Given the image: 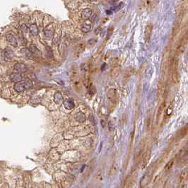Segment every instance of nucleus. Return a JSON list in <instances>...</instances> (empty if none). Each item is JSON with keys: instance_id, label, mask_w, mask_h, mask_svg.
<instances>
[{"instance_id": "1", "label": "nucleus", "mask_w": 188, "mask_h": 188, "mask_svg": "<svg viewBox=\"0 0 188 188\" xmlns=\"http://www.w3.org/2000/svg\"><path fill=\"white\" fill-rule=\"evenodd\" d=\"M33 86V83L30 80H24L20 81L16 83L14 86V89L17 92H22L25 89L30 88Z\"/></svg>"}, {"instance_id": "2", "label": "nucleus", "mask_w": 188, "mask_h": 188, "mask_svg": "<svg viewBox=\"0 0 188 188\" xmlns=\"http://www.w3.org/2000/svg\"><path fill=\"white\" fill-rule=\"evenodd\" d=\"M152 29H153V25L151 23H150L149 24H148L146 26V28H145V39H146V41L148 42L150 39V37H151V33H152Z\"/></svg>"}, {"instance_id": "3", "label": "nucleus", "mask_w": 188, "mask_h": 188, "mask_svg": "<svg viewBox=\"0 0 188 188\" xmlns=\"http://www.w3.org/2000/svg\"><path fill=\"white\" fill-rule=\"evenodd\" d=\"M157 95L158 96L162 97L164 95L165 90V84L164 83H163L162 81H159L158 83V88H157Z\"/></svg>"}, {"instance_id": "4", "label": "nucleus", "mask_w": 188, "mask_h": 188, "mask_svg": "<svg viewBox=\"0 0 188 188\" xmlns=\"http://www.w3.org/2000/svg\"><path fill=\"white\" fill-rule=\"evenodd\" d=\"M120 71H121V66L119 65L114 66L111 70V77L112 78H116L119 75Z\"/></svg>"}, {"instance_id": "5", "label": "nucleus", "mask_w": 188, "mask_h": 188, "mask_svg": "<svg viewBox=\"0 0 188 188\" xmlns=\"http://www.w3.org/2000/svg\"><path fill=\"white\" fill-rule=\"evenodd\" d=\"M10 80L13 82H19L22 81V75L20 73H13L10 75Z\"/></svg>"}, {"instance_id": "6", "label": "nucleus", "mask_w": 188, "mask_h": 188, "mask_svg": "<svg viewBox=\"0 0 188 188\" xmlns=\"http://www.w3.org/2000/svg\"><path fill=\"white\" fill-rule=\"evenodd\" d=\"M64 106L66 110H71L74 107L75 105L72 99L68 98L64 101Z\"/></svg>"}, {"instance_id": "7", "label": "nucleus", "mask_w": 188, "mask_h": 188, "mask_svg": "<svg viewBox=\"0 0 188 188\" xmlns=\"http://www.w3.org/2000/svg\"><path fill=\"white\" fill-rule=\"evenodd\" d=\"M14 69L18 72H25L27 71V66L21 63H18L14 65Z\"/></svg>"}, {"instance_id": "8", "label": "nucleus", "mask_w": 188, "mask_h": 188, "mask_svg": "<svg viewBox=\"0 0 188 188\" xmlns=\"http://www.w3.org/2000/svg\"><path fill=\"white\" fill-rule=\"evenodd\" d=\"M132 74V70L131 68H129L127 70H126L125 73H124V77H123V83L125 85V83H127L128 82V81L129 80Z\"/></svg>"}, {"instance_id": "9", "label": "nucleus", "mask_w": 188, "mask_h": 188, "mask_svg": "<svg viewBox=\"0 0 188 188\" xmlns=\"http://www.w3.org/2000/svg\"><path fill=\"white\" fill-rule=\"evenodd\" d=\"M54 101L57 105H60L63 102V97H62V95L60 92L55 93V94L54 95Z\"/></svg>"}, {"instance_id": "10", "label": "nucleus", "mask_w": 188, "mask_h": 188, "mask_svg": "<svg viewBox=\"0 0 188 188\" xmlns=\"http://www.w3.org/2000/svg\"><path fill=\"white\" fill-rule=\"evenodd\" d=\"M6 40L12 45H13V46H17V45H18V42H17V40H16V37L13 36V35H12V34H7L6 35Z\"/></svg>"}, {"instance_id": "11", "label": "nucleus", "mask_w": 188, "mask_h": 188, "mask_svg": "<svg viewBox=\"0 0 188 188\" xmlns=\"http://www.w3.org/2000/svg\"><path fill=\"white\" fill-rule=\"evenodd\" d=\"M74 119L79 122H83L86 120V115L84 114V113L79 112L74 115Z\"/></svg>"}, {"instance_id": "12", "label": "nucleus", "mask_w": 188, "mask_h": 188, "mask_svg": "<svg viewBox=\"0 0 188 188\" xmlns=\"http://www.w3.org/2000/svg\"><path fill=\"white\" fill-rule=\"evenodd\" d=\"M92 14V11L90 8H85L81 12V16L83 19H88Z\"/></svg>"}, {"instance_id": "13", "label": "nucleus", "mask_w": 188, "mask_h": 188, "mask_svg": "<svg viewBox=\"0 0 188 188\" xmlns=\"http://www.w3.org/2000/svg\"><path fill=\"white\" fill-rule=\"evenodd\" d=\"M85 49V45L83 43H80L77 45L76 49H75V54H76L77 56H78L81 53H82L83 52Z\"/></svg>"}, {"instance_id": "14", "label": "nucleus", "mask_w": 188, "mask_h": 188, "mask_svg": "<svg viewBox=\"0 0 188 188\" xmlns=\"http://www.w3.org/2000/svg\"><path fill=\"white\" fill-rule=\"evenodd\" d=\"M30 33L33 35H37V33H38V28H37V26L36 25V24H32L30 26Z\"/></svg>"}, {"instance_id": "15", "label": "nucleus", "mask_w": 188, "mask_h": 188, "mask_svg": "<svg viewBox=\"0 0 188 188\" xmlns=\"http://www.w3.org/2000/svg\"><path fill=\"white\" fill-rule=\"evenodd\" d=\"M45 36L47 40H49L53 36V30L52 29H47L45 30Z\"/></svg>"}, {"instance_id": "16", "label": "nucleus", "mask_w": 188, "mask_h": 188, "mask_svg": "<svg viewBox=\"0 0 188 188\" xmlns=\"http://www.w3.org/2000/svg\"><path fill=\"white\" fill-rule=\"evenodd\" d=\"M60 38H61V33H60V31H59V33L58 31L56 33V35H55V36L54 37V40H53V42H54V44L55 45H57L59 44V40H60Z\"/></svg>"}, {"instance_id": "17", "label": "nucleus", "mask_w": 188, "mask_h": 188, "mask_svg": "<svg viewBox=\"0 0 188 188\" xmlns=\"http://www.w3.org/2000/svg\"><path fill=\"white\" fill-rule=\"evenodd\" d=\"M165 102H163V103L160 105V107H159V108H158V114H157V120L159 119V117H160V116L161 115V114H162V112H163V110H164V108H165Z\"/></svg>"}, {"instance_id": "18", "label": "nucleus", "mask_w": 188, "mask_h": 188, "mask_svg": "<svg viewBox=\"0 0 188 188\" xmlns=\"http://www.w3.org/2000/svg\"><path fill=\"white\" fill-rule=\"evenodd\" d=\"M90 28H91V25L90 24H87V23H85L81 26V30L84 33L89 32L90 30Z\"/></svg>"}, {"instance_id": "19", "label": "nucleus", "mask_w": 188, "mask_h": 188, "mask_svg": "<svg viewBox=\"0 0 188 188\" xmlns=\"http://www.w3.org/2000/svg\"><path fill=\"white\" fill-rule=\"evenodd\" d=\"M116 95V90L114 89H110L107 92V98L109 99H112L115 97Z\"/></svg>"}, {"instance_id": "20", "label": "nucleus", "mask_w": 188, "mask_h": 188, "mask_svg": "<svg viewBox=\"0 0 188 188\" xmlns=\"http://www.w3.org/2000/svg\"><path fill=\"white\" fill-rule=\"evenodd\" d=\"M22 53L26 57H30L32 56V52L30 51V49H27V48H24L22 49Z\"/></svg>"}, {"instance_id": "21", "label": "nucleus", "mask_w": 188, "mask_h": 188, "mask_svg": "<svg viewBox=\"0 0 188 188\" xmlns=\"http://www.w3.org/2000/svg\"><path fill=\"white\" fill-rule=\"evenodd\" d=\"M187 125L185 126V127L182 128L180 129V135L181 137H184L186 134H187Z\"/></svg>"}, {"instance_id": "22", "label": "nucleus", "mask_w": 188, "mask_h": 188, "mask_svg": "<svg viewBox=\"0 0 188 188\" xmlns=\"http://www.w3.org/2000/svg\"><path fill=\"white\" fill-rule=\"evenodd\" d=\"M96 90H95V88L93 86V85H90L89 87H88V93L91 95H93L95 93Z\"/></svg>"}, {"instance_id": "23", "label": "nucleus", "mask_w": 188, "mask_h": 188, "mask_svg": "<svg viewBox=\"0 0 188 188\" xmlns=\"http://www.w3.org/2000/svg\"><path fill=\"white\" fill-rule=\"evenodd\" d=\"M4 56H5L6 57H8V58H10V57H11L13 56V52H12L9 49H6L4 51Z\"/></svg>"}, {"instance_id": "24", "label": "nucleus", "mask_w": 188, "mask_h": 188, "mask_svg": "<svg viewBox=\"0 0 188 188\" xmlns=\"http://www.w3.org/2000/svg\"><path fill=\"white\" fill-rule=\"evenodd\" d=\"M150 127H151V118L148 117L146 120V131L150 130Z\"/></svg>"}, {"instance_id": "25", "label": "nucleus", "mask_w": 188, "mask_h": 188, "mask_svg": "<svg viewBox=\"0 0 188 188\" xmlns=\"http://www.w3.org/2000/svg\"><path fill=\"white\" fill-rule=\"evenodd\" d=\"M172 164H173V160H170V161L167 163V165H165V170H170V169L172 167Z\"/></svg>"}, {"instance_id": "26", "label": "nucleus", "mask_w": 188, "mask_h": 188, "mask_svg": "<svg viewBox=\"0 0 188 188\" xmlns=\"http://www.w3.org/2000/svg\"><path fill=\"white\" fill-rule=\"evenodd\" d=\"M96 42H97V40H95V39H90V40H88V43L89 45H94L96 43Z\"/></svg>"}, {"instance_id": "27", "label": "nucleus", "mask_w": 188, "mask_h": 188, "mask_svg": "<svg viewBox=\"0 0 188 188\" xmlns=\"http://www.w3.org/2000/svg\"><path fill=\"white\" fill-rule=\"evenodd\" d=\"M112 30H113V28H109L108 30H107V38H108L111 35H112Z\"/></svg>"}, {"instance_id": "28", "label": "nucleus", "mask_w": 188, "mask_h": 188, "mask_svg": "<svg viewBox=\"0 0 188 188\" xmlns=\"http://www.w3.org/2000/svg\"><path fill=\"white\" fill-rule=\"evenodd\" d=\"M21 30H23V31H26L27 30V27H26V25H21Z\"/></svg>"}, {"instance_id": "29", "label": "nucleus", "mask_w": 188, "mask_h": 188, "mask_svg": "<svg viewBox=\"0 0 188 188\" xmlns=\"http://www.w3.org/2000/svg\"><path fill=\"white\" fill-rule=\"evenodd\" d=\"M98 31V33H100V28H97V29L95 30V34H97Z\"/></svg>"}]
</instances>
